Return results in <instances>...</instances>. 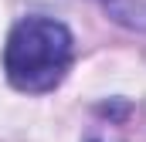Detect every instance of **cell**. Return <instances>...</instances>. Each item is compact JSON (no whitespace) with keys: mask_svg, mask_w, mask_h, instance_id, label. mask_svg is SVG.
<instances>
[{"mask_svg":"<svg viewBox=\"0 0 146 142\" xmlns=\"http://www.w3.org/2000/svg\"><path fill=\"white\" fill-rule=\"evenodd\" d=\"M75 61L72 31L51 17L17 20L3 44V71L17 91L41 95L65 81Z\"/></svg>","mask_w":146,"mask_h":142,"instance_id":"6da1fadb","label":"cell"},{"mask_svg":"<svg viewBox=\"0 0 146 142\" xmlns=\"http://www.w3.org/2000/svg\"><path fill=\"white\" fill-rule=\"evenodd\" d=\"M99 7L109 14L115 24L146 34V0H99Z\"/></svg>","mask_w":146,"mask_h":142,"instance_id":"7a4b0ae2","label":"cell"},{"mask_svg":"<svg viewBox=\"0 0 146 142\" xmlns=\"http://www.w3.org/2000/svg\"><path fill=\"white\" fill-rule=\"evenodd\" d=\"M92 142H99V139H92Z\"/></svg>","mask_w":146,"mask_h":142,"instance_id":"3957f363","label":"cell"}]
</instances>
